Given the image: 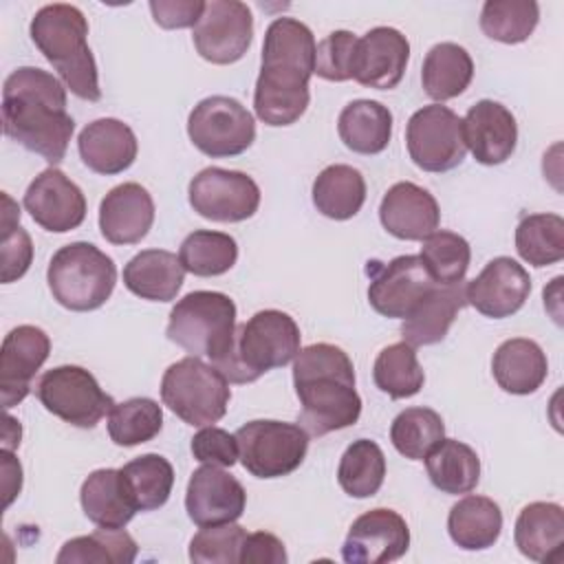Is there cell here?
Here are the masks:
<instances>
[{
	"label": "cell",
	"instance_id": "cell-1",
	"mask_svg": "<svg viewBox=\"0 0 564 564\" xmlns=\"http://www.w3.org/2000/svg\"><path fill=\"white\" fill-rule=\"evenodd\" d=\"M315 48L313 31L295 18H275L267 26L253 90V108L260 121L280 128L295 123L306 112Z\"/></svg>",
	"mask_w": 564,
	"mask_h": 564
},
{
	"label": "cell",
	"instance_id": "cell-2",
	"mask_svg": "<svg viewBox=\"0 0 564 564\" xmlns=\"http://www.w3.org/2000/svg\"><path fill=\"white\" fill-rule=\"evenodd\" d=\"M2 130L29 152L57 165L75 130L62 82L35 66L15 68L2 88Z\"/></svg>",
	"mask_w": 564,
	"mask_h": 564
},
{
	"label": "cell",
	"instance_id": "cell-3",
	"mask_svg": "<svg viewBox=\"0 0 564 564\" xmlns=\"http://www.w3.org/2000/svg\"><path fill=\"white\" fill-rule=\"evenodd\" d=\"M293 383L300 399V425L308 436H324L357 423L361 397L355 390L350 357L335 344L300 348L293 361Z\"/></svg>",
	"mask_w": 564,
	"mask_h": 564
},
{
	"label": "cell",
	"instance_id": "cell-4",
	"mask_svg": "<svg viewBox=\"0 0 564 564\" xmlns=\"http://www.w3.org/2000/svg\"><path fill=\"white\" fill-rule=\"evenodd\" d=\"M86 37L88 20L73 4H46L31 20L33 44L53 64L66 88L84 101H99L97 62Z\"/></svg>",
	"mask_w": 564,
	"mask_h": 564
},
{
	"label": "cell",
	"instance_id": "cell-5",
	"mask_svg": "<svg viewBox=\"0 0 564 564\" xmlns=\"http://www.w3.org/2000/svg\"><path fill=\"white\" fill-rule=\"evenodd\" d=\"M300 328L289 313L264 308L236 326L229 350L212 364L229 383H251L300 352Z\"/></svg>",
	"mask_w": 564,
	"mask_h": 564
},
{
	"label": "cell",
	"instance_id": "cell-6",
	"mask_svg": "<svg viewBox=\"0 0 564 564\" xmlns=\"http://www.w3.org/2000/svg\"><path fill=\"white\" fill-rule=\"evenodd\" d=\"M53 300L75 313L95 311L106 304L117 284V267L110 256L90 242L59 247L46 271Z\"/></svg>",
	"mask_w": 564,
	"mask_h": 564
},
{
	"label": "cell",
	"instance_id": "cell-7",
	"mask_svg": "<svg viewBox=\"0 0 564 564\" xmlns=\"http://www.w3.org/2000/svg\"><path fill=\"white\" fill-rule=\"evenodd\" d=\"M236 333V304L218 291H192L170 311L165 335L194 357L216 364L231 346Z\"/></svg>",
	"mask_w": 564,
	"mask_h": 564
},
{
	"label": "cell",
	"instance_id": "cell-8",
	"mask_svg": "<svg viewBox=\"0 0 564 564\" xmlns=\"http://www.w3.org/2000/svg\"><path fill=\"white\" fill-rule=\"evenodd\" d=\"M161 399L187 425L205 427L225 416L231 390L212 364L189 355L163 372Z\"/></svg>",
	"mask_w": 564,
	"mask_h": 564
},
{
	"label": "cell",
	"instance_id": "cell-9",
	"mask_svg": "<svg viewBox=\"0 0 564 564\" xmlns=\"http://www.w3.org/2000/svg\"><path fill=\"white\" fill-rule=\"evenodd\" d=\"M238 458L256 478H282L295 471L308 449V432L300 423L258 419L236 432Z\"/></svg>",
	"mask_w": 564,
	"mask_h": 564
},
{
	"label": "cell",
	"instance_id": "cell-10",
	"mask_svg": "<svg viewBox=\"0 0 564 564\" xmlns=\"http://www.w3.org/2000/svg\"><path fill=\"white\" fill-rule=\"evenodd\" d=\"M192 143L212 159L238 156L256 141L251 112L234 97L212 95L194 106L187 117Z\"/></svg>",
	"mask_w": 564,
	"mask_h": 564
},
{
	"label": "cell",
	"instance_id": "cell-11",
	"mask_svg": "<svg viewBox=\"0 0 564 564\" xmlns=\"http://www.w3.org/2000/svg\"><path fill=\"white\" fill-rule=\"evenodd\" d=\"M40 403L62 421L90 430L115 405L112 397L101 390L93 372L82 366H57L46 370L35 388Z\"/></svg>",
	"mask_w": 564,
	"mask_h": 564
},
{
	"label": "cell",
	"instance_id": "cell-12",
	"mask_svg": "<svg viewBox=\"0 0 564 564\" xmlns=\"http://www.w3.org/2000/svg\"><path fill=\"white\" fill-rule=\"evenodd\" d=\"M405 145L412 163L434 174L454 170L467 154L460 117L441 104L423 106L408 119Z\"/></svg>",
	"mask_w": 564,
	"mask_h": 564
},
{
	"label": "cell",
	"instance_id": "cell-13",
	"mask_svg": "<svg viewBox=\"0 0 564 564\" xmlns=\"http://www.w3.org/2000/svg\"><path fill=\"white\" fill-rule=\"evenodd\" d=\"M192 209L214 223H240L260 207L258 183L238 170L205 167L189 181Z\"/></svg>",
	"mask_w": 564,
	"mask_h": 564
},
{
	"label": "cell",
	"instance_id": "cell-14",
	"mask_svg": "<svg viewBox=\"0 0 564 564\" xmlns=\"http://www.w3.org/2000/svg\"><path fill=\"white\" fill-rule=\"evenodd\" d=\"M368 302L383 315L405 319L436 286L421 256H397L390 262H368Z\"/></svg>",
	"mask_w": 564,
	"mask_h": 564
},
{
	"label": "cell",
	"instance_id": "cell-15",
	"mask_svg": "<svg viewBox=\"0 0 564 564\" xmlns=\"http://www.w3.org/2000/svg\"><path fill=\"white\" fill-rule=\"evenodd\" d=\"M196 53L212 64H234L251 46L253 15L240 0H212L192 31Z\"/></svg>",
	"mask_w": 564,
	"mask_h": 564
},
{
	"label": "cell",
	"instance_id": "cell-16",
	"mask_svg": "<svg viewBox=\"0 0 564 564\" xmlns=\"http://www.w3.org/2000/svg\"><path fill=\"white\" fill-rule=\"evenodd\" d=\"M410 529L405 520L386 507L361 513L348 529L341 557L348 564H386L405 555Z\"/></svg>",
	"mask_w": 564,
	"mask_h": 564
},
{
	"label": "cell",
	"instance_id": "cell-17",
	"mask_svg": "<svg viewBox=\"0 0 564 564\" xmlns=\"http://www.w3.org/2000/svg\"><path fill=\"white\" fill-rule=\"evenodd\" d=\"M24 207L46 231L66 234L86 218L84 192L57 167L40 172L24 192Z\"/></svg>",
	"mask_w": 564,
	"mask_h": 564
},
{
	"label": "cell",
	"instance_id": "cell-18",
	"mask_svg": "<svg viewBox=\"0 0 564 564\" xmlns=\"http://www.w3.org/2000/svg\"><path fill=\"white\" fill-rule=\"evenodd\" d=\"M531 293V278L513 258L498 256L465 284V300L480 315L502 319L518 313Z\"/></svg>",
	"mask_w": 564,
	"mask_h": 564
},
{
	"label": "cell",
	"instance_id": "cell-19",
	"mask_svg": "<svg viewBox=\"0 0 564 564\" xmlns=\"http://www.w3.org/2000/svg\"><path fill=\"white\" fill-rule=\"evenodd\" d=\"M247 505V491L238 478L218 465L194 469L185 491V511L196 527L236 522Z\"/></svg>",
	"mask_w": 564,
	"mask_h": 564
},
{
	"label": "cell",
	"instance_id": "cell-20",
	"mask_svg": "<svg viewBox=\"0 0 564 564\" xmlns=\"http://www.w3.org/2000/svg\"><path fill=\"white\" fill-rule=\"evenodd\" d=\"M408 59V37L392 26H375L357 37L350 73L352 79L366 88L390 90L403 79Z\"/></svg>",
	"mask_w": 564,
	"mask_h": 564
},
{
	"label": "cell",
	"instance_id": "cell-21",
	"mask_svg": "<svg viewBox=\"0 0 564 564\" xmlns=\"http://www.w3.org/2000/svg\"><path fill=\"white\" fill-rule=\"evenodd\" d=\"M51 352L48 335L31 324L15 326L2 339L0 348V399L9 410L26 399L35 372Z\"/></svg>",
	"mask_w": 564,
	"mask_h": 564
},
{
	"label": "cell",
	"instance_id": "cell-22",
	"mask_svg": "<svg viewBox=\"0 0 564 564\" xmlns=\"http://www.w3.org/2000/svg\"><path fill=\"white\" fill-rule=\"evenodd\" d=\"M463 121V141L482 165H500L516 152L518 123L511 110L494 99L476 101Z\"/></svg>",
	"mask_w": 564,
	"mask_h": 564
},
{
	"label": "cell",
	"instance_id": "cell-23",
	"mask_svg": "<svg viewBox=\"0 0 564 564\" xmlns=\"http://www.w3.org/2000/svg\"><path fill=\"white\" fill-rule=\"evenodd\" d=\"M379 220L399 240H423L438 229L441 209L436 198L416 183H394L381 198Z\"/></svg>",
	"mask_w": 564,
	"mask_h": 564
},
{
	"label": "cell",
	"instance_id": "cell-24",
	"mask_svg": "<svg viewBox=\"0 0 564 564\" xmlns=\"http://www.w3.org/2000/svg\"><path fill=\"white\" fill-rule=\"evenodd\" d=\"M154 223V200L139 183L112 187L99 205L101 236L112 245L141 242Z\"/></svg>",
	"mask_w": 564,
	"mask_h": 564
},
{
	"label": "cell",
	"instance_id": "cell-25",
	"mask_svg": "<svg viewBox=\"0 0 564 564\" xmlns=\"http://www.w3.org/2000/svg\"><path fill=\"white\" fill-rule=\"evenodd\" d=\"M77 150L88 170L112 176L126 172L134 163L139 143L128 123L104 117L95 119L79 132Z\"/></svg>",
	"mask_w": 564,
	"mask_h": 564
},
{
	"label": "cell",
	"instance_id": "cell-26",
	"mask_svg": "<svg viewBox=\"0 0 564 564\" xmlns=\"http://www.w3.org/2000/svg\"><path fill=\"white\" fill-rule=\"evenodd\" d=\"M467 306L465 284H436L419 306L403 319L401 335L412 348L432 346L445 339L456 315Z\"/></svg>",
	"mask_w": 564,
	"mask_h": 564
},
{
	"label": "cell",
	"instance_id": "cell-27",
	"mask_svg": "<svg viewBox=\"0 0 564 564\" xmlns=\"http://www.w3.org/2000/svg\"><path fill=\"white\" fill-rule=\"evenodd\" d=\"M513 540L518 551L533 562H560L564 546V509L557 502L527 505L518 513Z\"/></svg>",
	"mask_w": 564,
	"mask_h": 564
},
{
	"label": "cell",
	"instance_id": "cell-28",
	"mask_svg": "<svg viewBox=\"0 0 564 564\" xmlns=\"http://www.w3.org/2000/svg\"><path fill=\"white\" fill-rule=\"evenodd\" d=\"M185 269L165 249H143L123 267V284L130 293L150 302H172L181 291Z\"/></svg>",
	"mask_w": 564,
	"mask_h": 564
},
{
	"label": "cell",
	"instance_id": "cell-29",
	"mask_svg": "<svg viewBox=\"0 0 564 564\" xmlns=\"http://www.w3.org/2000/svg\"><path fill=\"white\" fill-rule=\"evenodd\" d=\"M491 372L505 392L533 394L549 375V361L533 339L513 337L496 348Z\"/></svg>",
	"mask_w": 564,
	"mask_h": 564
},
{
	"label": "cell",
	"instance_id": "cell-30",
	"mask_svg": "<svg viewBox=\"0 0 564 564\" xmlns=\"http://www.w3.org/2000/svg\"><path fill=\"white\" fill-rule=\"evenodd\" d=\"M79 502L90 522L104 529H123L137 513L121 469H95L82 482Z\"/></svg>",
	"mask_w": 564,
	"mask_h": 564
},
{
	"label": "cell",
	"instance_id": "cell-31",
	"mask_svg": "<svg viewBox=\"0 0 564 564\" xmlns=\"http://www.w3.org/2000/svg\"><path fill=\"white\" fill-rule=\"evenodd\" d=\"M337 132L341 143L357 154H379L392 137V112L375 99H355L339 112Z\"/></svg>",
	"mask_w": 564,
	"mask_h": 564
},
{
	"label": "cell",
	"instance_id": "cell-32",
	"mask_svg": "<svg viewBox=\"0 0 564 564\" xmlns=\"http://www.w3.org/2000/svg\"><path fill=\"white\" fill-rule=\"evenodd\" d=\"M447 531L452 542L465 551L489 549L500 538L502 511L487 496H465L449 509Z\"/></svg>",
	"mask_w": 564,
	"mask_h": 564
},
{
	"label": "cell",
	"instance_id": "cell-33",
	"mask_svg": "<svg viewBox=\"0 0 564 564\" xmlns=\"http://www.w3.org/2000/svg\"><path fill=\"white\" fill-rule=\"evenodd\" d=\"M471 55L454 42L434 44L423 59L421 84L425 95L434 101H447L463 95L471 84Z\"/></svg>",
	"mask_w": 564,
	"mask_h": 564
},
{
	"label": "cell",
	"instance_id": "cell-34",
	"mask_svg": "<svg viewBox=\"0 0 564 564\" xmlns=\"http://www.w3.org/2000/svg\"><path fill=\"white\" fill-rule=\"evenodd\" d=\"M313 205L333 220H348L366 203V181L352 165L335 163L324 167L313 181Z\"/></svg>",
	"mask_w": 564,
	"mask_h": 564
},
{
	"label": "cell",
	"instance_id": "cell-35",
	"mask_svg": "<svg viewBox=\"0 0 564 564\" xmlns=\"http://www.w3.org/2000/svg\"><path fill=\"white\" fill-rule=\"evenodd\" d=\"M423 460L430 482L443 494H469L480 480V458L463 441L443 438Z\"/></svg>",
	"mask_w": 564,
	"mask_h": 564
},
{
	"label": "cell",
	"instance_id": "cell-36",
	"mask_svg": "<svg viewBox=\"0 0 564 564\" xmlns=\"http://www.w3.org/2000/svg\"><path fill=\"white\" fill-rule=\"evenodd\" d=\"M139 546L123 529H104L64 542L55 562L57 564H132Z\"/></svg>",
	"mask_w": 564,
	"mask_h": 564
},
{
	"label": "cell",
	"instance_id": "cell-37",
	"mask_svg": "<svg viewBox=\"0 0 564 564\" xmlns=\"http://www.w3.org/2000/svg\"><path fill=\"white\" fill-rule=\"evenodd\" d=\"M128 494L137 511L163 507L174 487V467L161 454H143L121 467Z\"/></svg>",
	"mask_w": 564,
	"mask_h": 564
},
{
	"label": "cell",
	"instance_id": "cell-38",
	"mask_svg": "<svg viewBox=\"0 0 564 564\" xmlns=\"http://www.w3.org/2000/svg\"><path fill=\"white\" fill-rule=\"evenodd\" d=\"M386 478V456L370 438L352 441L339 458L337 480L350 498L375 496Z\"/></svg>",
	"mask_w": 564,
	"mask_h": 564
},
{
	"label": "cell",
	"instance_id": "cell-39",
	"mask_svg": "<svg viewBox=\"0 0 564 564\" xmlns=\"http://www.w3.org/2000/svg\"><path fill=\"white\" fill-rule=\"evenodd\" d=\"M178 260L185 271L198 278L223 275L236 264L238 245L229 234L196 229L181 242Z\"/></svg>",
	"mask_w": 564,
	"mask_h": 564
},
{
	"label": "cell",
	"instance_id": "cell-40",
	"mask_svg": "<svg viewBox=\"0 0 564 564\" xmlns=\"http://www.w3.org/2000/svg\"><path fill=\"white\" fill-rule=\"evenodd\" d=\"M516 249L533 267H549L564 258V218L529 214L516 227Z\"/></svg>",
	"mask_w": 564,
	"mask_h": 564
},
{
	"label": "cell",
	"instance_id": "cell-41",
	"mask_svg": "<svg viewBox=\"0 0 564 564\" xmlns=\"http://www.w3.org/2000/svg\"><path fill=\"white\" fill-rule=\"evenodd\" d=\"M443 438V419L432 408H405L390 425V441L394 449L410 460H423Z\"/></svg>",
	"mask_w": 564,
	"mask_h": 564
},
{
	"label": "cell",
	"instance_id": "cell-42",
	"mask_svg": "<svg viewBox=\"0 0 564 564\" xmlns=\"http://www.w3.org/2000/svg\"><path fill=\"white\" fill-rule=\"evenodd\" d=\"M372 377L377 388L392 399L414 397L425 383V372L416 359V352L405 341L390 344L377 355Z\"/></svg>",
	"mask_w": 564,
	"mask_h": 564
},
{
	"label": "cell",
	"instance_id": "cell-43",
	"mask_svg": "<svg viewBox=\"0 0 564 564\" xmlns=\"http://www.w3.org/2000/svg\"><path fill=\"white\" fill-rule=\"evenodd\" d=\"M163 427V410L154 399L132 397L108 412V434L115 445L134 447L152 441Z\"/></svg>",
	"mask_w": 564,
	"mask_h": 564
},
{
	"label": "cell",
	"instance_id": "cell-44",
	"mask_svg": "<svg viewBox=\"0 0 564 564\" xmlns=\"http://www.w3.org/2000/svg\"><path fill=\"white\" fill-rule=\"evenodd\" d=\"M540 20V7L533 0H487L480 11V29L487 37L502 44L529 40Z\"/></svg>",
	"mask_w": 564,
	"mask_h": 564
},
{
	"label": "cell",
	"instance_id": "cell-45",
	"mask_svg": "<svg viewBox=\"0 0 564 564\" xmlns=\"http://www.w3.org/2000/svg\"><path fill=\"white\" fill-rule=\"evenodd\" d=\"M421 260L436 284H443V286L458 284L463 282L469 269L471 249L463 236L454 231L436 229L434 234L423 238Z\"/></svg>",
	"mask_w": 564,
	"mask_h": 564
},
{
	"label": "cell",
	"instance_id": "cell-46",
	"mask_svg": "<svg viewBox=\"0 0 564 564\" xmlns=\"http://www.w3.org/2000/svg\"><path fill=\"white\" fill-rule=\"evenodd\" d=\"M247 531L236 522L200 527L189 540V560L196 564H238Z\"/></svg>",
	"mask_w": 564,
	"mask_h": 564
},
{
	"label": "cell",
	"instance_id": "cell-47",
	"mask_svg": "<svg viewBox=\"0 0 564 564\" xmlns=\"http://www.w3.org/2000/svg\"><path fill=\"white\" fill-rule=\"evenodd\" d=\"M2 282L9 284L29 271L33 260V242L31 236L18 225L20 207L9 194H2Z\"/></svg>",
	"mask_w": 564,
	"mask_h": 564
},
{
	"label": "cell",
	"instance_id": "cell-48",
	"mask_svg": "<svg viewBox=\"0 0 564 564\" xmlns=\"http://www.w3.org/2000/svg\"><path fill=\"white\" fill-rule=\"evenodd\" d=\"M357 37L350 31L328 33L315 48V75L328 82L352 79V53Z\"/></svg>",
	"mask_w": 564,
	"mask_h": 564
},
{
	"label": "cell",
	"instance_id": "cell-49",
	"mask_svg": "<svg viewBox=\"0 0 564 564\" xmlns=\"http://www.w3.org/2000/svg\"><path fill=\"white\" fill-rule=\"evenodd\" d=\"M192 454L203 465H218V467H234L238 460V441L236 434L227 430L205 425L192 438Z\"/></svg>",
	"mask_w": 564,
	"mask_h": 564
},
{
	"label": "cell",
	"instance_id": "cell-50",
	"mask_svg": "<svg viewBox=\"0 0 564 564\" xmlns=\"http://www.w3.org/2000/svg\"><path fill=\"white\" fill-rule=\"evenodd\" d=\"M152 18L163 29L196 26L205 11L203 0H150Z\"/></svg>",
	"mask_w": 564,
	"mask_h": 564
},
{
	"label": "cell",
	"instance_id": "cell-51",
	"mask_svg": "<svg viewBox=\"0 0 564 564\" xmlns=\"http://www.w3.org/2000/svg\"><path fill=\"white\" fill-rule=\"evenodd\" d=\"M289 555L280 538L267 531L247 533L240 549V564H286Z\"/></svg>",
	"mask_w": 564,
	"mask_h": 564
},
{
	"label": "cell",
	"instance_id": "cell-52",
	"mask_svg": "<svg viewBox=\"0 0 564 564\" xmlns=\"http://www.w3.org/2000/svg\"><path fill=\"white\" fill-rule=\"evenodd\" d=\"M2 474H4V507L11 505L15 494H20L22 487V467L20 463L11 456V449H2Z\"/></svg>",
	"mask_w": 564,
	"mask_h": 564
},
{
	"label": "cell",
	"instance_id": "cell-53",
	"mask_svg": "<svg viewBox=\"0 0 564 564\" xmlns=\"http://www.w3.org/2000/svg\"><path fill=\"white\" fill-rule=\"evenodd\" d=\"M20 436H22V427L20 421H15L13 416L4 414V430H2V449H13L20 445Z\"/></svg>",
	"mask_w": 564,
	"mask_h": 564
}]
</instances>
